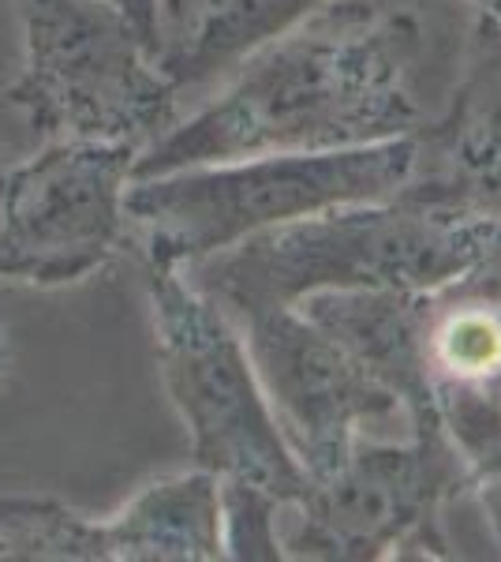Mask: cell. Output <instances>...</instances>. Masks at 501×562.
Wrapping results in <instances>:
<instances>
[{"label": "cell", "instance_id": "cell-1", "mask_svg": "<svg viewBox=\"0 0 501 562\" xmlns=\"http://www.w3.org/2000/svg\"><path fill=\"white\" fill-rule=\"evenodd\" d=\"M476 12L471 0H326L139 150L132 180L419 135L449 102Z\"/></svg>", "mask_w": 501, "mask_h": 562}, {"label": "cell", "instance_id": "cell-2", "mask_svg": "<svg viewBox=\"0 0 501 562\" xmlns=\"http://www.w3.org/2000/svg\"><path fill=\"white\" fill-rule=\"evenodd\" d=\"M501 240V217L453 199L405 192L273 225L184 274L240 323L243 315L293 307L322 289L434 293L479 267Z\"/></svg>", "mask_w": 501, "mask_h": 562}, {"label": "cell", "instance_id": "cell-3", "mask_svg": "<svg viewBox=\"0 0 501 562\" xmlns=\"http://www.w3.org/2000/svg\"><path fill=\"white\" fill-rule=\"evenodd\" d=\"M412 177L415 135L341 150L254 154L132 180L124 214L143 233V259L191 267L273 225L389 199Z\"/></svg>", "mask_w": 501, "mask_h": 562}, {"label": "cell", "instance_id": "cell-4", "mask_svg": "<svg viewBox=\"0 0 501 562\" xmlns=\"http://www.w3.org/2000/svg\"><path fill=\"white\" fill-rule=\"evenodd\" d=\"M161 383L191 435L195 469L243 480L293 506L307 473L270 413L243 334L184 267L143 259Z\"/></svg>", "mask_w": 501, "mask_h": 562}, {"label": "cell", "instance_id": "cell-5", "mask_svg": "<svg viewBox=\"0 0 501 562\" xmlns=\"http://www.w3.org/2000/svg\"><path fill=\"white\" fill-rule=\"evenodd\" d=\"M23 71L8 102L42 139L147 150L177 124L180 90L109 0H15Z\"/></svg>", "mask_w": 501, "mask_h": 562}, {"label": "cell", "instance_id": "cell-6", "mask_svg": "<svg viewBox=\"0 0 501 562\" xmlns=\"http://www.w3.org/2000/svg\"><path fill=\"white\" fill-rule=\"evenodd\" d=\"M471 492L460 454L439 428L405 439H355L337 469L307 480L281 537L285 559L375 562L457 559L449 514Z\"/></svg>", "mask_w": 501, "mask_h": 562}, {"label": "cell", "instance_id": "cell-7", "mask_svg": "<svg viewBox=\"0 0 501 562\" xmlns=\"http://www.w3.org/2000/svg\"><path fill=\"white\" fill-rule=\"evenodd\" d=\"M139 150L53 139L0 173V281L57 289L102 270L132 240L124 195Z\"/></svg>", "mask_w": 501, "mask_h": 562}, {"label": "cell", "instance_id": "cell-8", "mask_svg": "<svg viewBox=\"0 0 501 562\" xmlns=\"http://www.w3.org/2000/svg\"><path fill=\"white\" fill-rule=\"evenodd\" d=\"M236 326L273 420L307 480L341 465L355 439H386L394 420L408 424L394 390L296 307L243 315Z\"/></svg>", "mask_w": 501, "mask_h": 562}, {"label": "cell", "instance_id": "cell-9", "mask_svg": "<svg viewBox=\"0 0 501 562\" xmlns=\"http://www.w3.org/2000/svg\"><path fill=\"white\" fill-rule=\"evenodd\" d=\"M412 188L501 217V15L476 12L449 102L415 135Z\"/></svg>", "mask_w": 501, "mask_h": 562}, {"label": "cell", "instance_id": "cell-10", "mask_svg": "<svg viewBox=\"0 0 501 562\" xmlns=\"http://www.w3.org/2000/svg\"><path fill=\"white\" fill-rule=\"evenodd\" d=\"M378 383L400 397L408 428H439L434 386L423 352V293L400 289H322L293 304Z\"/></svg>", "mask_w": 501, "mask_h": 562}, {"label": "cell", "instance_id": "cell-11", "mask_svg": "<svg viewBox=\"0 0 501 562\" xmlns=\"http://www.w3.org/2000/svg\"><path fill=\"white\" fill-rule=\"evenodd\" d=\"M326 0H161L153 65L177 90L225 76Z\"/></svg>", "mask_w": 501, "mask_h": 562}, {"label": "cell", "instance_id": "cell-12", "mask_svg": "<svg viewBox=\"0 0 501 562\" xmlns=\"http://www.w3.org/2000/svg\"><path fill=\"white\" fill-rule=\"evenodd\" d=\"M113 562H217L225 559L221 480L206 469L161 476L109 518Z\"/></svg>", "mask_w": 501, "mask_h": 562}, {"label": "cell", "instance_id": "cell-13", "mask_svg": "<svg viewBox=\"0 0 501 562\" xmlns=\"http://www.w3.org/2000/svg\"><path fill=\"white\" fill-rule=\"evenodd\" d=\"M0 562H113V529L60 498L4 495Z\"/></svg>", "mask_w": 501, "mask_h": 562}, {"label": "cell", "instance_id": "cell-14", "mask_svg": "<svg viewBox=\"0 0 501 562\" xmlns=\"http://www.w3.org/2000/svg\"><path fill=\"white\" fill-rule=\"evenodd\" d=\"M281 498L262 492L243 480H221V532H225V559H251V562H277L281 551V525L277 510Z\"/></svg>", "mask_w": 501, "mask_h": 562}, {"label": "cell", "instance_id": "cell-15", "mask_svg": "<svg viewBox=\"0 0 501 562\" xmlns=\"http://www.w3.org/2000/svg\"><path fill=\"white\" fill-rule=\"evenodd\" d=\"M471 503L479 510L482 532H487L490 548H494V559H501V469L471 480Z\"/></svg>", "mask_w": 501, "mask_h": 562}, {"label": "cell", "instance_id": "cell-16", "mask_svg": "<svg viewBox=\"0 0 501 562\" xmlns=\"http://www.w3.org/2000/svg\"><path fill=\"white\" fill-rule=\"evenodd\" d=\"M109 4L139 31V38L147 42L150 53H158V4L161 0H109Z\"/></svg>", "mask_w": 501, "mask_h": 562}, {"label": "cell", "instance_id": "cell-17", "mask_svg": "<svg viewBox=\"0 0 501 562\" xmlns=\"http://www.w3.org/2000/svg\"><path fill=\"white\" fill-rule=\"evenodd\" d=\"M8 364H12V349H8V326L0 319V379L8 375Z\"/></svg>", "mask_w": 501, "mask_h": 562}, {"label": "cell", "instance_id": "cell-18", "mask_svg": "<svg viewBox=\"0 0 501 562\" xmlns=\"http://www.w3.org/2000/svg\"><path fill=\"white\" fill-rule=\"evenodd\" d=\"M479 12H490V15H501V0H471Z\"/></svg>", "mask_w": 501, "mask_h": 562}, {"label": "cell", "instance_id": "cell-19", "mask_svg": "<svg viewBox=\"0 0 501 562\" xmlns=\"http://www.w3.org/2000/svg\"><path fill=\"white\" fill-rule=\"evenodd\" d=\"M0 173H4V161H0Z\"/></svg>", "mask_w": 501, "mask_h": 562}]
</instances>
